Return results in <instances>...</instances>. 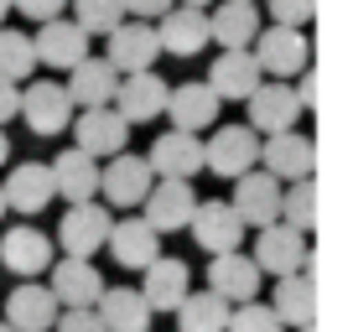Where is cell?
I'll use <instances>...</instances> for the list:
<instances>
[{
    "label": "cell",
    "mask_w": 353,
    "mask_h": 332,
    "mask_svg": "<svg viewBox=\"0 0 353 332\" xmlns=\"http://www.w3.org/2000/svg\"><path fill=\"white\" fill-rule=\"evenodd\" d=\"M250 166H260V135H254L250 125H219V130L208 135V145H203V172L234 182V177H244Z\"/></svg>",
    "instance_id": "6da1fadb"
},
{
    "label": "cell",
    "mask_w": 353,
    "mask_h": 332,
    "mask_svg": "<svg viewBox=\"0 0 353 332\" xmlns=\"http://www.w3.org/2000/svg\"><path fill=\"white\" fill-rule=\"evenodd\" d=\"M254 270L260 276H296V270H307V234L291 229V223H265V229H254Z\"/></svg>",
    "instance_id": "7a4b0ae2"
},
{
    "label": "cell",
    "mask_w": 353,
    "mask_h": 332,
    "mask_svg": "<svg viewBox=\"0 0 353 332\" xmlns=\"http://www.w3.org/2000/svg\"><path fill=\"white\" fill-rule=\"evenodd\" d=\"M250 57L260 63L265 78H296L307 73V37H301V26H265V32H254L250 42Z\"/></svg>",
    "instance_id": "3957f363"
},
{
    "label": "cell",
    "mask_w": 353,
    "mask_h": 332,
    "mask_svg": "<svg viewBox=\"0 0 353 332\" xmlns=\"http://www.w3.org/2000/svg\"><path fill=\"white\" fill-rule=\"evenodd\" d=\"M16 114L26 120V130L32 135H63L68 125H73V99H68L63 83H52V78H26V94L21 104H16Z\"/></svg>",
    "instance_id": "277c9868"
},
{
    "label": "cell",
    "mask_w": 353,
    "mask_h": 332,
    "mask_svg": "<svg viewBox=\"0 0 353 332\" xmlns=\"http://www.w3.org/2000/svg\"><path fill=\"white\" fill-rule=\"evenodd\" d=\"M166 83L156 68H145V73H120V83H114V114H120L125 125H151V120H161V110H166Z\"/></svg>",
    "instance_id": "5b68a950"
},
{
    "label": "cell",
    "mask_w": 353,
    "mask_h": 332,
    "mask_svg": "<svg viewBox=\"0 0 353 332\" xmlns=\"http://www.w3.org/2000/svg\"><path fill=\"white\" fill-rule=\"evenodd\" d=\"M110 239V208L104 203H68L63 223H57V244H63L73 260H94Z\"/></svg>",
    "instance_id": "8992f818"
},
{
    "label": "cell",
    "mask_w": 353,
    "mask_h": 332,
    "mask_svg": "<svg viewBox=\"0 0 353 332\" xmlns=\"http://www.w3.org/2000/svg\"><path fill=\"white\" fill-rule=\"evenodd\" d=\"M156 172L145 156H110V166H99V192H104V208H141V198L151 192Z\"/></svg>",
    "instance_id": "52a82bcc"
},
{
    "label": "cell",
    "mask_w": 353,
    "mask_h": 332,
    "mask_svg": "<svg viewBox=\"0 0 353 332\" xmlns=\"http://www.w3.org/2000/svg\"><path fill=\"white\" fill-rule=\"evenodd\" d=\"M73 141L83 156L104 161V156H120L130 141V125L114 114V104H94V110H73Z\"/></svg>",
    "instance_id": "ba28073f"
},
{
    "label": "cell",
    "mask_w": 353,
    "mask_h": 332,
    "mask_svg": "<svg viewBox=\"0 0 353 332\" xmlns=\"http://www.w3.org/2000/svg\"><path fill=\"white\" fill-rule=\"evenodd\" d=\"M141 218L151 223L156 234H176L192 223V208H198V192H192V182H176V177H156L151 192L141 198Z\"/></svg>",
    "instance_id": "9c48e42d"
},
{
    "label": "cell",
    "mask_w": 353,
    "mask_h": 332,
    "mask_svg": "<svg viewBox=\"0 0 353 332\" xmlns=\"http://www.w3.org/2000/svg\"><path fill=\"white\" fill-rule=\"evenodd\" d=\"M110 37V52H104V63L114 68V73H145V68H156V57H161V42H156V26L151 21H130L125 16Z\"/></svg>",
    "instance_id": "30bf717a"
},
{
    "label": "cell",
    "mask_w": 353,
    "mask_h": 332,
    "mask_svg": "<svg viewBox=\"0 0 353 332\" xmlns=\"http://www.w3.org/2000/svg\"><path fill=\"white\" fill-rule=\"evenodd\" d=\"M250 130L254 135H276V130H296V120H301V110H307V104H301V94L291 89V83H260V89L250 94Z\"/></svg>",
    "instance_id": "8fae6325"
},
{
    "label": "cell",
    "mask_w": 353,
    "mask_h": 332,
    "mask_svg": "<svg viewBox=\"0 0 353 332\" xmlns=\"http://www.w3.org/2000/svg\"><path fill=\"white\" fill-rule=\"evenodd\" d=\"M260 166L276 182H301V177H312V166H317V145L301 130H276V135L260 141Z\"/></svg>",
    "instance_id": "7c38bea8"
},
{
    "label": "cell",
    "mask_w": 353,
    "mask_h": 332,
    "mask_svg": "<svg viewBox=\"0 0 353 332\" xmlns=\"http://www.w3.org/2000/svg\"><path fill=\"white\" fill-rule=\"evenodd\" d=\"M234 213L244 218V229H265V223L281 218V182L260 166H250L244 177H234Z\"/></svg>",
    "instance_id": "4fadbf2b"
},
{
    "label": "cell",
    "mask_w": 353,
    "mask_h": 332,
    "mask_svg": "<svg viewBox=\"0 0 353 332\" xmlns=\"http://www.w3.org/2000/svg\"><path fill=\"white\" fill-rule=\"evenodd\" d=\"M192 239L208 249V255H229V249H239L244 244V218L229 208V198H208L192 208Z\"/></svg>",
    "instance_id": "5bb4252c"
},
{
    "label": "cell",
    "mask_w": 353,
    "mask_h": 332,
    "mask_svg": "<svg viewBox=\"0 0 353 332\" xmlns=\"http://www.w3.org/2000/svg\"><path fill=\"white\" fill-rule=\"evenodd\" d=\"M52 260H57L52 255V239H47L42 229H32V223H16V229L0 234V265L11 270V276L32 280V276H42Z\"/></svg>",
    "instance_id": "9a60e30c"
},
{
    "label": "cell",
    "mask_w": 353,
    "mask_h": 332,
    "mask_svg": "<svg viewBox=\"0 0 353 332\" xmlns=\"http://www.w3.org/2000/svg\"><path fill=\"white\" fill-rule=\"evenodd\" d=\"M156 42L172 57H198L203 47L213 42L208 37V11H198V6H172L166 16H156Z\"/></svg>",
    "instance_id": "2e32d148"
},
{
    "label": "cell",
    "mask_w": 353,
    "mask_h": 332,
    "mask_svg": "<svg viewBox=\"0 0 353 332\" xmlns=\"http://www.w3.org/2000/svg\"><path fill=\"white\" fill-rule=\"evenodd\" d=\"M219 94L208 89V83H172L166 89V120H172V130H188V135H198V130H208V125H219Z\"/></svg>",
    "instance_id": "e0dca14e"
},
{
    "label": "cell",
    "mask_w": 353,
    "mask_h": 332,
    "mask_svg": "<svg viewBox=\"0 0 353 332\" xmlns=\"http://www.w3.org/2000/svg\"><path fill=\"white\" fill-rule=\"evenodd\" d=\"M32 52H37V63L68 73L73 63L88 57V32L78 21H68V16H52V21H42V32L32 37Z\"/></svg>",
    "instance_id": "ac0fdd59"
},
{
    "label": "cell",
    "mask_w": 353,
    "mask_h": 332,
    "mask_svg": "<svg viewBox=\"0 0 353 332\" xmlns=\"http://www.w3.org/2000/svg\"><path fill=\"white\" fill-rule=\"evenodd\" d=\"M151 172L156 177H176V182H192L203 172V141L198 135H188V130H166V135H156L151 141Z\"/></svg>",
    "instance_id": "d6986e66"
},
{
    "label": "cell",
    "mask_w": 353,
    "mask_h": 332,
    "mask_svg": "<svg viewBox=\"0 0 353 332\" xmlns=\"http://www.w3.org/2000/svg\"><path fill=\"white\" fill-rule=\"evenodd\" d=\"M203 83H208L219 99H250V94L265 83V73H260V63L250 57V47H229V52L213 57V68H208Z\"/></svg>",
    "instance_id": "ffe728a7"
},
{
    "label": "cell",
    "mask_w": 353,
    "mask_h": 332,
    "mask_svg": "<svg viewBox=\"0 0 353 332\" xmlns=\"http://www.w3.org/2000/svg\"><path fill=\"white\" fill-rule=\"evenodd\" d=\"M52 280H47V291H52L57 296V307H94V301H99V291H104V276L99 270H94V260H52Z\"/></svg>",
    "instance_id": "44dd1931"
},
{
    "label": "cell",
    "mask_w": 353,
    "mask_h": 332,
    "mask_svg": "<svg viewBox=\"0 0 353 332\" xmlns=\"http://www.w3.org/2000/svg\"><path fill=\"white\" fill-rule=\"evenodd\" d=\"M57 296L47 286H37V280H21V286L6 296V327L11 332H52L57 322Z\"/></svg>",
    "instance_id": "7402d4cb"
},
{
    "label": "cell",
    "mask_w": 353,
    "mask_h": 332,
    "mask_svg": "<svg viewBox=\"0 0 353 332\" xmlns=\"http://www.w3.org/2000/svg\"><path fill=\"white\" fill-rule=\"evenodd\" d=\"M208 291H213L219 301H229V307L254 301V296H260V270H254V260L239 255V249L213 255V265H208Z\"/></svg>",
    "instance_id": "603a6c76"
},
{
    "label": "cell",
    "mask_w": 353,
    "mask_h": 332,
    "mask_svg": "<svg viewBox=\"0 0 353 332\" xmlns=\"http://www.w3.org/2000/svg\"><path fill=\"white\" fill-rule=\"evenodd\" d=\"M94 317L104 322V332H151L156 311L145 307V296L135 286H104L94 301Z\"/></svg>",
    "instance_id": "cb8c5ba5"
},
{
    "label": "cell",
    "mask_w": 353,
    "mask_h": 332,
    "mask_svg": "<svg viewBox=\"0 0 353 332\" xmlns=\"http://www.w3.org/2000/svg\"><path fill=\"white\" fill-rule=\"evenodd\" d=\"M141 276H145V286H135V291L145 296L151 311H176V301L192 291V270L182 265V260H172V255H156Z\"/></svg>",
    "instance_id": "d4e9b609"
},
{
    "label": "cell",
    "mask_w": 353,
    "mask_h": 332,
    "mask_svg": "<svg viewBox=\"0 0 353 332\" xmlns=\"http://www.w3.org/2000/svg\"><path fill=\"white\" fill-rule=\"evenodd\" d=\"M47 172H52V198H68V203L99 198V161L83 156L78 145H73V151H63L57 161H47Z\"/></svg>",
    "instance_id": "484cf974"
},
{
    "label": "cell",
    "mask_w": 353,
    "mask_h": 332,
    "mask_svg": "<svg viewBox=\"0 0 353 332\" xmlns=\"http://www.w3.org/2000/svg\"><path fill=\"white\" fill-rule=\"evenodd\" d=\"M114 83H120V73H114L104 57H94L88 52L83 63H73L68 68V99H73V110H94V104H110L114 99Z\"/></svg>",
    "instance_id": "4316f807"
},
{
    "label": "cell",
    "mask_w": 353,
    "mask_h": 332,
    "mask_svg": "<svg viewBox=\"0 0 353 332\" xmlns=\"http://www.w3.org/2000/svg\"><path fill=\"white\" fill-rule=\"evenodd\" d=\"M0 192H6V208L16 213H42L47 203H52V172H47V161H26V166H11V177L0 182Z\"/></svg>",
    "instance_id": "83f0119b"
},
{
    "label": "cell",
    "mask_w": 353,
    "mask_h": 332,
    "mask_svg": "<svg viewBox=\"0 0 353 332\" xmlns=\"http://www.w3.org/2000/svg\"><path fill=\"white\" fill-rule=\"evenodd\" d=\"M114 249V260H120L125 270H145L156 255H161V234L151 229L145 218H125V223H110V239H104Z\"/></svg>",
    "instance_id": "f1b7e54d"
},
{
    "label": "cell",
    "mask_w": 353,
    "mask_h": 332,
    "mask_svg": "<svg viewBox=\"0 0 353 332\" xmlns=\"http://www.w3.org/2000/svg\"><path fill=\"white\" fill-rule=\"evenodd\" d=\"M254 32H260V11H254V0H219V11H208V37L229 47H250Z\"/></svg>",
    "instance_id": "f546056e"
},
{
    "label": "cell",
    "mask_w": 353,
    "mask_h": 332,
    "mask_svg": "<svg viewBox=\"0 0 353 332\" xmlns=\"http://www.w3.org/2000/svg\"><path fill=\"white\" fill-rule=\"evenodd\" d=\"M270 311L281 317V327H312L317 322V286L307 276H281L276 280V296H270Z\"/></svg>",
    "instance_id": "4dcf8cb0"
},
{
    "label": "cell",
    "mask_w": 353,
    "mask_h": 332,
    "mask_svg": "<svg viewBox=\"0 0 353 332\" xmlns=\"http://www.w3.org/2000/svg\"><path fill=\"white\" fill-rule=\"evenodd\" d=\"M176 332H223L229 322V301H219L213 291H188L176 301Z\"/></svg>",
    "instance_id": "1f68e13d"
},
{
    "label": "cell",
    "mask_w": 353,
    "mask_h": 332,
    "mask_svg": "<svg viewBox=\"0 0 353 332\" xmlns=\"http://www.w3.org/2000/svg\"><path fill=\"white\" fill-rule=\"evenodd\" d=\"M281 223H291V229H301V234L317 223V187H312V177L281 182Z\"/></svg>",
    "instance_id": "d6a6232c"
},
{
    "label": "cell",
    "mask_w": 353,
    "mask_h": 332,
    "mask_svg": "<svg viewBox=\"0 0 353 332\" xmlns=\"http://www.w3.org/2000/svg\"><path fill=\"white\" fill-rule=\"evenodd\" d=\"M32 68H37L32 37H26V32H11V26H0V78L21 83V78H32Z\"/></svg>",
    "instance_id": "836d02e7"
},
{
    "label": "cell",
    "mask_w": 353,
    "mask_h": 332,
    "mask_svg": "<svg viewBox=\"0 0 353 332\" xmlns=\"http://www.w3.org/2000/svg\"><path fill=\"white\" fill-rule=\"evenodd\" d=\"M73 21L83 26L88 37H104L125 21V6L120 0H73Z\"/></svg>",
    "instance_id": "e575fe53"
},
{
    "label": "cell",
    "mask_w": 353,
    "mask_h": 332,
    "mask_svg": "<svg viewBox=\"0 0 353 332\" xmlns=\"http://www.w3.org/2000/svg\"><path fill=\"white\" fill-rule=\"evenodd\" d=\"M223 332H281V317L270 311V301H239V307L229 311V322H223Z\"/></svg>",
    "instance_id": "d590c367"
},
{
    "label": "cell",
    "mask_w": 353,
    "mask_h": 332,
    "mask_svg": "<svg viewBox=\"0 0 353 332\" xmlns=\"http://www.w3.org/2000/svg\"><path fill=\"white\" fill-rule=\"evenodd\" d=\"M270 16L276 26H307L317 16V0H270Z\"/></svg>",
    "instance_id": "8d00e7d4"
},
{
    "label": "cell",
    "mask_w": 353,
    "mask_h": 332,
    "mask_svg": "<svg viewBox=\"0 0 353 332\" xmlns=\"http://www.w3.org/2000/svg\"><path fill=\"white\" fill-rule=\"evenodd\" d=\"M52 327L57 332H104V322L94 317V307H68V311H57Z\"/></svg>",
    "instance_id": "74e56055"
},
{
    "label": "cell",
    "mask_w": 353,
    "mask_h": 332,
    "mask_svg": "<svg viewBox=\"0 0 353 332\" xmlns=\"http://www.w3.org/2000/svg\"><path fill=\"white\" fill-rule=\"evenodd\" d=\"M11 11H21L26 21H52V16H63L68 11V0H11Z\"/></svg>",
    "instance_id": "f35d334b"
},
{
    "label": "cell",
    "mask_w": 353,
    "mask_h": 332,
    "mask_svg": "<svg viewBox=\"0 0 353 332\" xmlns=\"http://www.w3.org/2000/svg\"><path fill=\"white\" fill-rule=\"evenodd\" d=\"M125 6V16H130V21H156V16H166L176 6V0H120Z\"/></svg>",
    "instance_id": "ab89813d"
},
{
    "label": "cell",
    "mask_w": 353,
    "mask_h": 332,
    "mask_svg": "<svg viewBox=\"0 0 353 332\" xmlns=\"http://www.w3.org/2000/svg\"><path fill=\"white\" fill-rule=\"evenodd\" d=\"M16 104H21V89H16L11 78H0V125L16 120Z\"/></svg>",
    "instance_id": "60d3db41"
},
{
    "label": "cell",
    "mask_w": 353,
    "mask_h": 332,
    "mask_svg": "<svg viewBox=\"0 0 353 332\" xmlns=\"http://www.w3.org/2000/svg\"><path fill=\"white\" fill-rule=\"evenodd\" d=\"M11 161V141H6V130H0V166Z\"/></svg>",
    "instance_id": "b9f144b4"
},
{
    "label": "cell",
    "mask_w": 353,
    "mask_h": 332,
    "mask_svg": "<svg viewBox=\"0 0 353 332\" xmlns=\"http://www.w3.org/2000/svg\"><path fill=\"white\" fill-rule=\"evenodd\" d=\"M6 16H11V0H0V26H6Z\"/></svg>",
    "instance_id": "7bdbcfd3"
},
{
    "label": "cell",
    "mask_w": 353,
    "mask_h": 332,
    "mask_svg": "<svg viewBox=\"0 0 353 332\" xmlns=\"http://www.w3.org/2000/svg\"><path fill=\"white\" fill-rule=\"evenodd\" d=\"M182 6H198V11H208V6H213V0H182Z\"/></svg>",
    "instance_id": "ee69618b"
},
{
    "label": "cell",
    "mask_w": 353,
    "mask_h": 332,
    "mask_svg": "<svg viewBox=\"0 0 353 332\" xmlns=\"http://www.w3.org/2000/svg\"><path fill=\"white\" fill-rule=\"evenodd\" d=\"M6 213H11V208H6V192H0V218H6Z\"/></svg>",
    "instance_id": "f6af8a7d"
},
{
    "label": "cell",
    "mask_w": 353,
    "mask_h": 332,
    "mask_svg": "<svg viewBox=\"0 0 353 332\" xmlns=\"http://www.w3.org/2000/svg\"><path fill=\"white\" fill-rule=\"evenodd\" d=\"M0 332H11V327H6V317H0Z\"/></svg>",
    "instance_id": "bcb514c9"
},
{
    "label": "cell",
    "mask_w": 353,
    "mask_h": 332,
    "mask_svg": "<svg viewBox=\"0 0 353 332\" xmlns=\"http://www.w3.org/2000/svg\"><path fill=\"white\" fill-rule=\"evenodd\" d=\"M296 332H312V327H296Z\"/></svg>",
    "instance_id": "7dc6e473"
}]
</instances>
